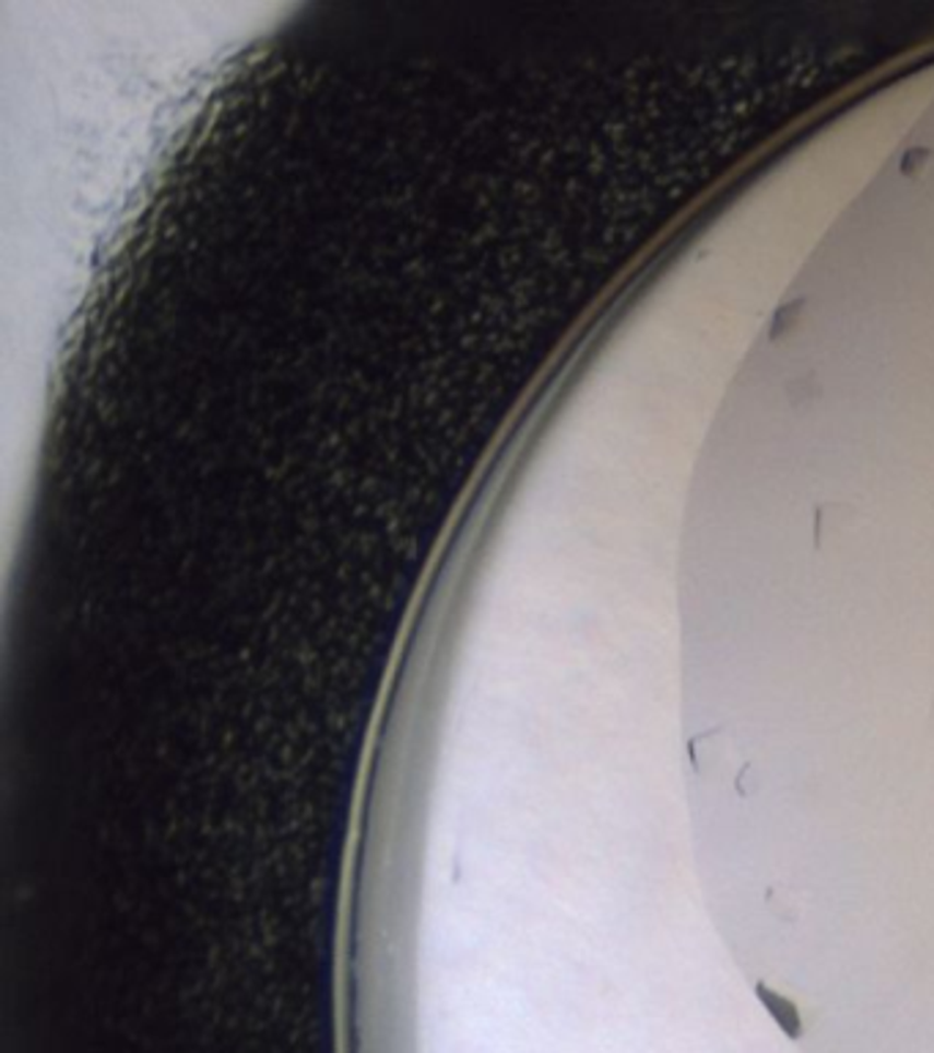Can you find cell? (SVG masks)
I'll return each instance as SVG.
<instances>
[{
	"label": "cell",
	"mask_w": 934,
	"mask_h": 1053,
	"mask_svg": "<svg viewBox=\"0 0 934 1053\" xmlns=\"http://www.w3.org/2000/svg\"><path fill=\"white\" fill-rule=\"evenodd\" d=\"M757 996L762 998V1004L768 1007V1013L773 1015V1020L776 1023L784 1029V1034L787 1037H801V1029H803V1023H801V1013H797V1004L795 1002H790L787 996H781V993H773L770 991L765 982H757Z\"/></svg>",
	"instance_id": "cell-1"
}]
</instances>
